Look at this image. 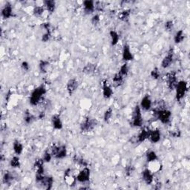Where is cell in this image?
Instances as JSON below:
<instances>
[{
  "mask_svg": "<svg viewBox=\"0 0 190 190\" xmlns=\"http://www.w3.org/2000/svg\"><path fill=\"white\" fill-rule=\"evenodd\" d=\"M46 88L43 85H41L32 91L30 97V103L31 106H37L41 100L42 99L43 97L46 94Z\"/></svg>",
  "mask_w": 190,
  "mask_h": 190,
  "instance_id": "6da1fadb",
  "label": "cell"
},
{
  "mask_svg": "<svg viewBox=\"0 0 190 190\" xmlns=\"http://www.w3.org/2000/svg\"><path fill=\"white\" fill-rule=\"evenodd\" d=\"M155 112V116L163 124H168L169 123L171 120L172 112L168 109H162V110H154Z\"/></svg>",
  "mask_w": 190,
  "mask_h": 190,
  "instance_id": "7a4b0ae2",
  "label": "cell"
},
{
  "mask_svg": "<svg viewBox=\"0 0 190 190\" xmlns=\"http://www.w3.org/2000/svg\"><path fill=\"white\" fill-rule=\"evenodd\" d=\"M175 90H176V99L178 101H180L185 97L188 91L187 83L184 80L178 82L175 87Z\"/></svg>",
  "mask_w": 190,
  "mask_h": 190,
  "instance_id": "3957f363",
  "label": "cell"
},
{
  "mask_svg": "<svg viewBox=\"0 0 190 190\" xmlns=\"http://www.w3.org/2000/svg\"><path fill=\"white\" fill-rule=\"evenodd\" d=\"M143 123H144V120H143L142 113H141V108L140 106H136L133 111L131 124L135 127H141Z\"/></svg>",
  "mask_w": 190,
  "mask_h": 190,
  "instance_id": "277c9868",
  "label": "cell"
},
{
  "mask_svg": "<svg viewBox=\"0 0 190 190\" xmlns=\"http://www.w3.org/2000/svg\"><path fill=\"white\" fill-rule=\"evenodd\" d=\"M52 156L57 159H63L67 156V149L64 145L62 146H52L51 149Z\"/></svg>",
  "mask_w": 190,
  "mask_h": 190,
  "instance_id": "5b68a950",
  "label": "cell"
},
{
  "mask_svg": "<svg viewBox=\"0 0 190 190\" xmlns=\"http://www.w3.org/2000/svg\"><path fill=\"white\" fill-rule=\"evenodd\" d=\"M97 126V121L91 117H86L80 124V130L83 132H88L94 129Z\"/></svg>",
  "mask_w": 190,
  "mask_h": 190,
  "instance_id": "8992f818",
  "label": "cell"
},
{
  "mask_svg": "<svg viewBox=\"0 0 190 190\" xmlns=\"http://www.w3.org/2000/svg\"><path fill=\"white\" fill-rule=\"evenodd\" d=\"M166 79L167 86L170 90L175 89L178 82H177V75L175 71H171L166 74Z\"/></svg>",
  "mask_w": 190,
  "mask_h": 190,
  "instance_id": "52a82bcc",
  "label": "cell"
},
{
  "mask_svg": "<svg viewBox=\"0 0 190 190\" xmlns=\"http://www.w3.org/2000/svg\"><path fill=\"white\" fill-rule=\"evenodd\" d=\"M90 175H91V170L86 166L79 172L77 176L76 177V180L79 183L88 182L90 179Z\"/></svg>",
  "mask_w": 190,
  "mask_h": 190,
  "instance_id": "ba28073f",
  "label": "cell"
},
{
  "mask_svg": "<svg viewBox=\"0 0 190 190\" xmlns=\"http://www.w3.org/2000/svg\"><path fill=\"white\" fill-rule=\"evenodd\" d=\"M174 61V49L172 48H171L168 51V53L164 57L161 62V67L164 69L168 68L170 67Z\"/></svg>",
  "mask_w": 190,
  "mask_h": 190,
  "instance_id": "9c48e42d",
  "label": "cell"
},
{
  "mask_svg": "<svg viewBox=\"0 0 190 190\" xmlns=\"http://www.w3.org/2000/svg\"><path fill=\"white\" fill-rule=\"evenodd\" d=\"M78 86H79V83L77 79L75 78L69 79L66 85V89L68 95H73L74 92H75L76 90L77 89V88H78Z\"/></svg>",
  "mask_w": 190,
  "mask_h": 190,
  "instance_id": "30bf717a",
  "label": "cell"
},
{
  "mask_svg": "<svg viewBox=\"0 0 190 190\" xmlns=\"http://www.w3.org/2000/svg\"><path fill=\"white\" fill-rule=\"evenodd\" d=\"M149 139L152 144H157V143H158L159 141L160 140V139H161V133H160V130H159L158 128L150 130Z\"/></svg>",
  "mask_w": 190,
  "mask_h": 190,
  "instance_id": "8fae6325",
  "label": "cell"
},
{
  "mask_svg": "<svg viewBox=\"0 0 190 190\" xmlns=\"http://www.w3.org/2000/svg\"><path fill=\"white\" fill-rule=\"evenodd\" d=\"M103 95L106 99H109L113 95V90L106 80L103 82Z\"/></svg>",
  "mask_w": 190,
  "mask_h": 190,
  "instance_id": "7c38bea8",
  "label": "cell"
},
{
  "mask_svg": "<svg viewBox=\"0 0 190 190\" xmlns=\"http://www.w3.org/2000/svg\"><path fill=\"white\" fill-rule=\"evenodd\" d=\"M123 59L124 61H131L134 59L133 54H131V50H130V47L128 45H124L123 48V53H122Z\"/></svg>",
  "mask_w": 190,
  "mask_h": 190,
  "instance_id": "4fadbf2b",
  "label": "cell"
},
{
  "mask_svg": "<svg viewBox=\"0 0 190 190\" xmlns=\"http://www.w3.org/2000/svg\"><path fill=\"white\" fill-rule=\"evenodd\" d=\"M51 122L54 129L60 130L63 128V122L62 120H61V117L59 115L56 114V115H54L52 116Z\"/></svg>",
  "mask_w": 190,
  "mask_h": 190,
  "instance_id": "5bb4252c",
  "label": "cell"
},
{
  "mask_svg": "<svg viewBox=\"0 0 190 190\" xmlns=\"http://www.w3.org/2000/svg\"><path fill=\"white\" fill-rule=\"evenodd\" d=\"M142 178L144 179V182L146 183L147 185H151V184L153 183L154 180L153 175L149 169H146L143 171Z\"/></svg>",
  "mask_w": 190,
  "mask_h": 190,
  "instance_id": "9a60e30c",
  "label": "cell"
},
{
  "mask_svg": "<svg viewBox=\"0 0 190 190\" xmlns=\"http://www.w3.org/2000/svg\"><path fill=\"white\" fill-rule=\"evenodd\" d=\"M2 16L4 19H9L13 17V8L10 3H6L2 10Z\"/></svg>",
  "mask_w": 190,
  "mask_h": 190,
  "instance_id": "2e32d148",
  "label": "cell"
},
{
  "mask_svg": "<svg viewBox=\"0 0 190 190\" xmlns=\"http://www.w3.org/2000/svg\"><path fill=\"white\" fill-rule=\"evenodd\" d=\"M83 7H84L85 12L87 14H92L95 10V2L92 0H86L83 2Z\"/></svg>",
  "mask_w": 190,
  "mask_h": 190,
  "instance_id": "e0dca14e",
  "label": "cell"
},
{
  "mask_svg": "<svg viewBox=\"0 0 190 190\" xmlns=\"http://www.w3.org/2000/svg\"><path fill=\"white\" fill-rule=\"evenodd\" d=\"M152 100L151 99H150L149 96H144V97H143L142 100H141L140 108H143L145 111H149L152 107Z\"/></svg>",
  "mask_w": 190,
  "mask_h": 190,
  "instance_id": "ac0fdd59",
  "label": "cell"
},
{
  "mask_svg": "<svg viewBox=\"0 0 190 190\" xmlns=\"http://www.w3.org/2000/svg\"><path fill=\"white\" fill-rule=\"evenodd\" d=\"M40 184L42 185L43 187H44L46 189H48V190L51 189L52 186H53V184H54L53 177L45 176L44 178H43V180L40 182Z\"/></svg>",
  "mask_w": 190,
  "mask_h": 190,
  "instance_id": "d6986e66",
  "label": "cell"
},
{
  "mask_svg": "<svg viewBox=\"0 0 190 190\" xmlns=\"http://www.w3.org/2000/svg\"><path fill=\"white\" fill-rule=\"evenodd\" d=\"M150 130L148 128H143L137 136V141L139 143H143L149 139Z\"/></svg>",
  "mask_w": 190,
  "mask_h": 190,
  "instance_id": "ffe728a7",
  "label": "cell"
},
{
  "mask_svg": "<svg viewBox=\"0 0 190 190\" xmlns=\"http://www.w3.org/2000/svg\"><path fill=\"white\" fill-rule=\"evenodd\" d=\"M23 149H24V148H23V145L22 144L19 140H16L14 141V143H13V149H14L16 155H21L23 152Z\"/></svg>",
  "mask_w": 190,
  "mask_h": 190,
  "instance_id": "44dd1931",
  "label": "cell"
},
{
  "mask_svg": "<svg viewBox=\"0 0 190 190\" xmlns=\"http://www.w3.org/2000/svg\"><path fill=\"white\" fill-rule=\"evenodd\" d=\"M44 7L48 12L53 13L56 9V2L54 0H46L43 2Z\"/></svg>",
  "mask_w": 190,
  "mask_h": 190,
  "instance_id": "7402d4cb",
  "label": "cell"
},
{
  "mask_svg": "<svg viewBox=\"0 0 190 190\" xmlns=\"http://www.w3.org/2000/svg\"><path fill=\"white\" fill-rule=\"evenodd\" d=\"M96 70V65L93 64V63H87V64L83 67V72L86 75H91V74L94 73Z\"/></svg>",
  "mask_w": 190,
  "mask_h": 190,
  "instance_id": "603a6c76",
  "label": "cell"
},
{
  "mask_svg": "<svg viewBox=\"0 0 190 190\" xmlns=\"http://www.w3.org/2000/svg\"><path fill=\"white\" fill-rule=\"evenodd\" d=\"M185 39V35H184V32L183 30H179L178 31L176 32L175 37H174V41L177 44L181 43Z\"/></svg>",
  "mask_w": 190,
  "mask_h": 190,
  "instance_id": "cb8c5ba5",
  "label": "cell"
},
{
  "mask_svg": "<svg viewBox=\"0 0 190 190\" xmlns=\"http://www.w3.org/2000/svg\"><path fill=\"white\" fill-rule=\"evenodd\" d=\"M130 15H131V10H129V9H126V10H123V11H121L120 14H118V18L121 21L127 22L128 20V19H129Z\"/></svg>",
  "mask_w": 190,
  "mask_h": 190,
  "instance_id": "d4e9b609",
  "label": "cell"
},
{
  "mask_svg": "<svg viewBox=\"0 0 190 190\" xmlns=\"http://www.w3.org/2000/svg\"><path fill=\"white\" fill-rule=\"evenodd\" d=\"M109 34L111 39V45L112 46H116V45L118 43L119 39H120V36H119V34H117V31L113 30L109 32Z\"/></svg>",
  "mask_w": 190,
  "mask_h": 190,
  "instance_id": "484cf974",
  "label": "cell"
},
{
  "mask_svg": "<svg viewBox=\"0 0 190 190\" xmlns=\"http://www.w3.org/2000/svg\"><path fill=\"white\" fill-rule=\"evenodd\" d=\"M14 177L13 174L10 172H5V173L3 175L2 181L5 184H10L13 180H14Z\"/></svg>",
  "mask_w": 190,
  "mask_h": 190,
  "instance_id": "4316f807",
  "label": "cell"
},
{
  "mask_svg": "<svg viewBox=\"0 0 190 190\" xmlns=\"http://www.w3.org/2000/svg\"><path fill=\"white\" fill-rule=\"evenodd\" d=\"M25 122L26 124H30L36 120V117L34 115H32L29 111H26L25 113L24 117Z\"/></svg>",
  "mask_w": 190,
  "mask_h": 190,
  "instance_id": "83f0119b",
  "label": "cell"
},
{
  "mask_svg": "<svg viewBox=\"0 0 190 190\" xmlns=\"http://www.w3.org/2000/svg\"><path fill=\"white\" fill-rule=\"evenodd\" d=\"M123 76L121 75L118 72V73L115 74L113 77V82L115 83L117 86H120L123 83Z\"/></svg>",
  "mask_w": 190,
  "mask_h": 190,
  "instance_id": "f1b7e54d",
  "label": "cell"
},
{
  "mask_svg": "<svg viewBox=\"0 0 190 190\" xmlns=\"http://www.w3.org/2000/svg\"><path fill=\"white\" fill-rule=\"evenodd\" d=\"M49 62L46 60H41L39 63V68L41 73L46 74L48 70V68L49 67Z\"/></svg>",
  "mask_w": 190,
  "mask_h": 190,
  "instance_id": "f546056e",
  "label": "cell"
},
{
  "mask_svg": "<svg viewBox=\"0 0 190 190\" xmlns=\"http://www.w3.org/2000/svg\"><path fill=\"white\" fill-rule=\"evenodd\" d=\"M45 11V8L41 5H37L33 9V14L35 17H41Z\"/></svg>",
  "mask_w": 190,
  "mask_h": 190,
  "instance_id": "4dcf8cb0",
  "label": "cell"
},
{
  "mask_svg": "<svg viewBox=\"0 0 190 190\" xmlns=\"http://www.w3.org/2000/svg\"><path fill=\"white\" fill-rule=\"evenodd\" d=\"M157 158L158 157H157V155L155 152L149 151V152L146 154V160H147V162H155L157 160Z\"/></svg>",
  "mask_w": 190,
  "mask_h": 190,
  "instance_id": "1f68e13d",
  "label": "cell"
},
{
  "mask_svg": "<svg viewBox=\"0 0 190 190\" xmlns=\"http://www.w3.org/2000/svg\"><path fill=\"white\" fill-rule=\"evenodd\" d=\"M10 165L13 168H19L20 167V160L18 156H14L10 161Z\"/></svg>",
  "mask_w": 190,
  "mask_h": 190,
  "instance_id": "d6a6232c",
  "label": "cell"
},
{
  "mask_svg": "<svg viewBox=\"0 0 190 190\" xmlns=\"http://www.w3.org/2000/svg\"><path fill=\"white\" fill-rule=\"evenodd\" d=\"M112 115H113V109H112V108L109 107L107 110H106V111L104 112L103 119L105 122H108L110 119L111 118Z\"/></svg>",
  "mask_w": 190,
  "mask_h": 190,
  "instance_id": "836d02e7",
  "label": "cell"
},
{
  "mask_svg": "<svg viewBox=\"0 0 190 190\" xmlns=\"http://www.w3.org/2000/svg\"><path fill=\"white\" fill-rule=\"evenodd\" d=\"M74 161L75 163H77V164L81 166H84V167H86L88 166V162L86 161L85 159L82 158V157H79L77 156H75L74 157Z\"/></svg>",
  "mask_w": 190,
  "mask_h": 190,
  "instance_id": "e575fe53",
  "label": "cell"
},
{
  "mask_svg": "<svg viewBox=\"0 0 190 190\" xmlns=\"http://www.w3.org/2000/svg\"><path fill=\"white\" fill-rule=\"evenodd\" d=\"M119 73L122 76H127L128 74V66L127 63H124L121 66L120 71H119Z\"/></svg>",
  "mask_w": 190,
  "mask_h": 190,
  "instance_id": "d590c367",
  "label": "cell"
},
{
  "mask_svg": "<svg viewBox=\"0 0 190 190\" xmlns=\"http://www.w3.org/2000/svg\"><path fill=\"white\" fill-rule=\"evenodd\" d=\"M150 75H151V77H152L153 79H159V78H160V70L158 69V68H153V69L151 71V73H150Z\"/></svg>",
  "mask_w": 190,
  "mask_h": 190,
  "instance_id": "8d00e7d4",
  "label": "cell"
},
{
  "mask_svg": "<svg viewBox=\"0 0 190 190\" xmlns=\"http://www.w3.org/2000/svg\"><path fill=\"white\" fill-rule=\"evenodd\" d=\"M51 37V30H47L46 33L43 34L42 37V41L43 42H46L50 40Z\"/></svg>",
  "mask_w": 190,
  "mask_h": 190,
  "instance_id": "74e56055",
  "label": "cell"
},
{
  "mask_svg": "<svg viewBox=\"0 0 190 190\" xmlns=\"http://www.w3.org/2000/svg\"><path fill=\"white\" fill-rule=\"evenodd\" d=\"M52 155L51 153H50L48 151V150H46V152H45L44 155H43V160H44L45 163H49L51 160L52 159Z\"/></svg>",
  "mask_w": 190,
  "mask_h": 190,
  "instance_id": "f35d334b",
  "label": "cell"
},
{
  "mask_svg": "<svg viewBox=\"0 0 190 190\" xmlns=\"http://www.w3.org/2000/svg\"><path fill=\"white\" fill-rule=\"evenodd\" d=\"M135 167L132 165H129L127 166L126 167V169H125V171H126V175H127V176H131V175H132L134 172H135Z\"/></svg>",
  "mask_w": 190,
  "mask_h": 190,
  "instance_id": "ab89813d",
  "label": "cell"
},
{
  "mask_svg": "<svg viewBox=\"0 0 190 190\" xmlns=\"http://www.w3.org/2000/svg\"><path fill=\"white\" fill-rule=\"evenodd\" d=\"M91 22L92 25H95V26H97V25L99 23V22H100V17H99V15H98V14H95V15H94L91 18Z\"/></svg>",
  "mask_w": 190,
  "mask_h": 190,
  "instance_id": "60d3db41",
  "label": "cell"
},
{
  "mask_svg": "<svg viewBox=\"0 0 190 190\" xmlns=\"http://www.w3.org/2000/svg\"><path fill=\"white\" fill-rule=\"evenodd\" d=\"M174 26V22L172 20H168L165 22V25H164V27H165V29L166 30H171L173 28Z\"/></svg>",
  "mask_w": 190,
  "mask_h": 190,
  "instance_id": "b9f144b4",
  "label": "cell"
},
{
  "mask_svg": "<svg viewBox=\"0 0 190 190\" xmlns=\"http://www.w3.org/2000/svg\"><path fill=\"white\" fill-rule=\"evenodd\" d=\"M170 135L173 137H180L181 136V131L179 129L174 130V131H170Z\"/></svg>",
  "mask_w": 190,
  "mask_h": 190,
  "instance_id": "7bdbcfd3",
  "label": "cell"
},
{
  "mask_svg": "<svg viewBox=\"0 0 190 190\" xmlns=\"http://www.w3.org/2000/svg\"><path fill=\"white\" fill-rule=\"evenodd\" d=\"M21 67L22 68V70L25 71H28L29 68H30V66H29L28 63L26 62V61H24V62L22 63Z\"/></svg>",
  "mask_w": 190,
  "mask_h": 190,
  "instance_id": "ee69618b",
  "label": "cell"
},
{
  "mask_svg": "<svg viewBox=\"0 0 190 190\" xmlns=\"http://www.w3.org/2000/svg\"><path fill=\"white\" fill-rule=\"evenodd\" d=\"M41 26L42 27V28H44L46 30H51V28H51V25H50L49 22H44V23H42Z\"/></svg>",
  "mask_w": 190,
  "mask_h": 190,
  "instance_id": "f6af8a7d",
  "label": "cell"
},
{
  "mask_svg": "<svg viewBox=\"0 0 190 190\" xmlns=\"http://www.w3.org/2000/svg\"><path fill=\"white\" fill-rule=\"evenodd\" d=\"M45 116H46V114H45V112H40V114H39V119H43L45 117Z\"/></svg>",
  "mask_w": 190,
  "mask_h": 190,
  "instance_id": "bcb514c9",
  "label": "cell"
}]
</instances>
